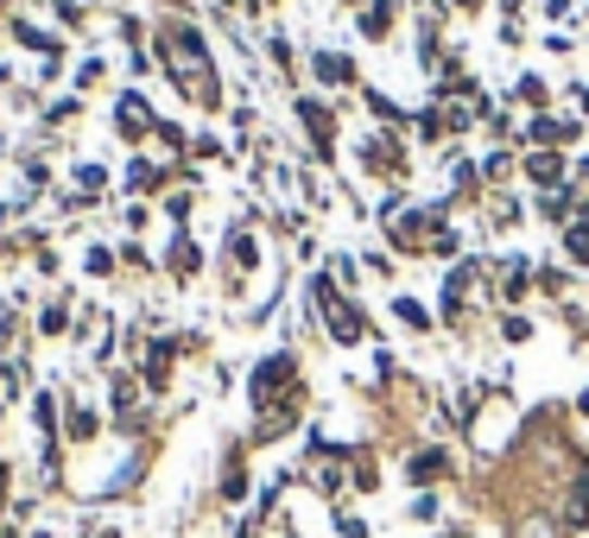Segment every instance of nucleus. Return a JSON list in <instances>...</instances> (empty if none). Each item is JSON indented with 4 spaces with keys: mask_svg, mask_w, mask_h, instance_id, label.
I'll return each mask as SVG.
<instances>
[{
    "mask_svg": "<svg viewBox=\"0 0 589 538\" xmlns=\"http://www.w3.org/2000/svg\"><path fill=\"white\" fill-rule=\"evenodd\" d=\"M172 76L185 83L197 102H216L222 96L216 71H210V51H203V38L190 33V26H172Z\"/></svg>",
    "mask_w": 589,
    "mask_h": 538,
    "instance_id": "obj_1",
    "label": "nucleus"
},
{
    "mask_svg": "<svg viewBox=\"0 0 589 538\" xmlns=\"http://www.w3.org/2000/svg\"><path fill=\"white\" fill-rule=\"evenodd\" d=\"M317 304H324V323L336 329V342H355V336H362V317H355V311H349V304L336 298L330 279H317Z\"/></svg>",
    "mask_w": 589,
    "mask_h": 538,
    "instance_id": "obj_2",
    "label": "nucleus"
},
{
    "mask_svg": "<svg viewBox=\"0 0 589 538\" xmlns=\"http://www.w3.org/2000/svg\"><path fill=\"white\" fill-rule=\"evenodd\" d=\"M114 121H121V134H147V127H152V114H147L140 102H134V96L121 102V114H114Z\"/></svg>",
    "mask_w": 589,
    "mask_h": 538,
    "instance_id": "obj_3",
    "label": "nucleus"
},
{
    "mask_svg": "<svg viewBox=\"0 0 589 538\" xmlns=\"http://www.w3.org/2000/svg\"><path fill=\"white\" fill-rule=\"evenodd\" d=\"M526 172H532L539 184H557V172H564V165H557V152H532V159H526Z\"/></svg>",
    "mask_w": 589,
    "mask_h": 538,
    "instance_id": "obj_4",
    "label": "nucleus"
},
{
    "mask_svg": "<svg viewBox=\"0 0 589 538\" xmlns=\"http://www.w3.org/2000/svg\"><path fill=\"white\" fill-rule=\"evenodd\" d=\"M317 76H324V83H349V76H355V64H349V58H330V51H324V58H317Z\"/></svg>",
    "mask_w": 589,
    "mask_h": 538,
    "instance_id": "obj_5",
    "label": "nucleus"
},
{
    "mask_svg": "<svg viewBox=\"0 0 589 538\" xmlns=\"http://www.w3.org/2000/svg\"><path fill=\"white\" fill-rule=\"evenodd\" d=\"M228 253H235V266H241V273H254V235H228Z\"/></svg>",
    "mask_w": 589,
    "mask_h": 538,
    "instance_id": "obj_6",
    "label": "nucleus"
},
{
    "mask_svg": "<svg viewBox=\"0 0 589 538\" xmlns=\"http://www.w3.org/2000/svg\"><path fill=\"white\" fill-rule=\"evenodd\" d=\"M412 475H418V481L443 475V456H438V450H418V456H412Z\"/></svg>",
    "mask_w": 589,
    "mask_h": 538,
    "instance_id": "obj_7",
    "label": "nucleus"
},
{
    "mask_svg": "<svg viewBox=\"0 0 589 538\" xmlns=\"http://www.w3.org/2000/svg\"><path fill=\"white\" fill-rule=\"evenodd\" d=\"M304 121H311V134H317V146L330 152V121H324V108H317V102H304Z\"/></svg>",
    "mask_w": 589,
    "mask_h": 538,
    "instance_id": "obj_8",
    "label": "nucleus"
},
{
    "mask_svg": "<svg viewBox=\"0 0 589 538\" xmlns=\"http://www.w3.org/2000/svg\"><path fill=\"white\" fill-rule=\"evenodd\" d=\"M387 26H393V7H368V20H362V33H368V38H380V33H387Z\"/></svg>",
    "mask_w": 589,
    "mask_h": 538,
    "instance_id": "obj_9",
    "label": "nucleus"
},
{
    "mask_svg": "<svg viewBox=\"0 0 589 538\" xmlns=\"http://www.w3.org/2000/svg\"><path fill=\"white\" fill-rule=\"evenodd\" d=\"M172 266H178V273H197V248H190V241H178V248H172Z\"/></svg>",
    "mask_w": 589,
    "mask_h": 538,
    "instance_id": "obj_10",
    "label": "nucleus"
},
{
    "mask_svg": "<svg viewBox=\"0 0 589 538\" xmlns=\"http://www.w3.org/2000/svg\"><path fill=\"white\" fill-rule=\"evenodd\" d=\"M400 317L412 323V329H425V304H418V298H400Z\"/></svg>",
    "mask_w": 589,
    "mask_h": 538,
    "instance_id": "obj_11",
    "label": "nucleus"
},
{
    "mask_svg": "<svg viewBox=\"0 0 589 538\" xmlns=\"http://www.w3.org/2000/svg\"><path fill=\"white\" fill-rule=\"evenodd\" d=\"M571 260H584L589 266V228H571Z\"/></svg>",
    "mask_w": 589,
    "mask_h": 538,
    "instance_id": "obj_12",
    "label": "nucleus"
},
{
    "mask_svg": "<svg viewBox=\"0 0 589 538\" xmlns=\"http://www.w3.org/2000/svg\"><path fill=\"white\" fill-rule=\"evenodd\" d=\"M571 520H589V481L577 488V495H571Z\"/></svg>",
    "mask_w": 589,
    "mask_h": 538,
    "instance_id": "obj_13",
    "label": "nucleus"
},
{
    "mask_svg": "<svg viewBox=\"0 0 589 538\" xmlns=\"http://www.w3.org/2000/svg\"><path fill=\"white\" fill-rule=\"evenodd\" d=\"M519 538H552V520H526V526H519Z\"/></svg>",
    "mask_w": 589,
    "mask_h": 538,
    "instance_id": "obj_14",
    "label": "nucleus"
},
{
    "mask_svg": "<svg viewBox=\"0 0 589 538\" xmlns=\"http://www.w3.org/2000/svg\"><path fill=\"white\" fill-rule=\"evenodd\" d=\"M0 393H13V374H7V367H0Z\"/></svg>",
    "mask_w": 589,
    "mask_h": 538,
    "instance_id": "obj_15",
    "label": "nucleus"
},
{
    "mask_svg": "<svg viewBox=\"0 0 589 538\" xmlns=\"http://www.w3.org/2000/svg\"><path fill=\"white\" fill-rule=\"evenodd\" d=\"M584 412H589V393H584Z\"/></svg>",
    "mask_w": 589,
    "mask_h": 538,
    "instance_id": "obj_16",
    "label": "nucleus"
}]
</instances>
